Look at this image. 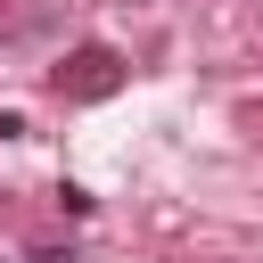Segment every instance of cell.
<instances>
[{
	"instance_id": "obj_3",
	"label": "cell",
	"mask_w": 263,
	"mask_h": 263,
	"mask_svg": "<svg viewBox=\"0 0 263 263\" xmlns=\"http://www.w3.org/2000/svg\"><path fill=\"white\" fill-rule=\"evenodd\" d=\"M33 263H74V255H66V247H49V255H33Z\"/></svg>"
},
{
	"instance_id": "obj_2",
	"label": "cell",
	"mask_w": 263,
	"mask_h": 263,
	"mask_svg": "<svg viewBox=\"0 0 263 263\" xmlns=\"http://www.w3.org/2000/svg\"><path fill=\"white\" fill-rule=\"evenodd\" d=\"M0 140H25V115H0Z\"/></svg>"
},
{
	"instance_id": "obj_1",
	"label": "cell",
	"mask_w": 263,
	"mask_h": 263,
	"mask_svg": "<svg viewBox=\"0 0 263 263\" xmlns=\"http://www.w3.org/2000/svg\"><path fill=\"white\" fill-rule=\"evenodd\" d=\"M49 82H58V99L99 107V99H115V90H123V58H115L107 41H82V49H66V66H58Z\"/></svg>"
}]
</instances>
